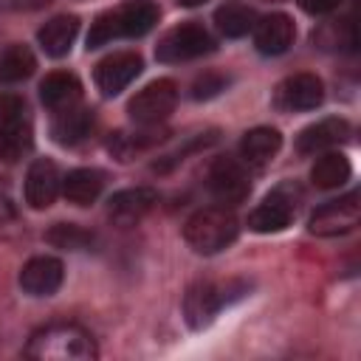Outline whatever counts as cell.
I'll list each match as a JSON object with an SVG mask.
<instances>
[{
    "instance_id": "21",
    "label": "cell",
    "mask_w": 361,
    "mask_h": 361,
    "mask_svg": "<svg viewBox=\"0 0 361 361\" xmlns=\"http://www.w3.org/2000/svg\"><path fill=\"white\" fill-rule=\"evenodd\" d=\"M104 189V175L99 169H73L62 180V192L73 206H90Z\"/></svg>"
},
{
    "instance_id": "13",
    "label": "cell",
    "mask_w": 361,
    "mask_h": 361,
    "mask_svg": "<svg viewBox=\"0 0 361 361\" xmlns=\"http://www.w3.org/2000/svg\"><path fill=\"white\" fill-rule=\"evenodd\" d=\"M62 276H65L62 262L56 257H51V254H39V257H31L23 265V271H20V288L28 296H51V293L59 290Z\"/></svg>"
},
{
    "instance_id": "20",
    "label": "cell",
    "mask_w": 361,
    "mask_h": 361,
    "mask_svg": "<svg viewBox=\"0 0 361 361\" xmlns=\"http://www.w3.org/2000/svg\"><path fill=\"white\" fill-rule=\"evenodd\" d=\"M279 147H282L279 130H274V127H254V130H248L243 135L240 155L251 166H265L268 161H274V155L279 152Z\"/></svg>"
},
{
    "instance_id": "26",
    "label": "cell",
    "mask_w": 361,
    "mask_h": 361,
    "mask_svg": "<svg viewBox=\"0 0 361 361\" xmlns=\"http://www.w3.org/2000/svg\"><path fill=\"white\" fill-rule=\"evenodd\" d=\"M45 240H48L54 248L82 251V248H87V245L93 243V234H90V231H85V228H82V226H76V223H56V226H51V228H48Z\"/></svg>"
},
{
    "instance_id": "29",
    "label": "cell",
    "mask_w": 361,
    "mask_h": 361,
    "mask_svg": "<svg viewBox=\"0 0 361 361\" xmlns=\"http://www.w3.org/2000/svg\"><path fill=\"white\" fill-rule=\"evenodd\" d=\"M51 0H0L3 11H31V8H42Z\"/></svg>"
},
{
    "instance_id": "30",
    "label": "cell",
    "mask_w": 361,
    "mask_h": 361,
    "mask_svg": "<svg viewBox=\"0 0 361 361\" xmlns=\"http://www.w3.org/2000/svg\"><path fill=\"white\" fill-rule=\"evenodd\" d=\"M180 6H186V8H195V6H203V3H209V0H178Z\"/></svg>"
},
{
    "instance_id": "25",
    "label": "cell",
    "mask_w": 361,
    "mask_h": 361,
    "mask_svg": "<svg viewBox=\"0 0 361 361\" xmlns=\"http://www.w3.org/2000/svg\"><path fill=\"white\" fill-rule=\"evenodd\" d=\"M37 68L34 54L25 45H8L0 54V82L3 85H17L23 79H28Z\"/></svg>"
},
{
    "instance_id": "28",
    "label": "cell",
    "mask_w": 361,
    "mask_h": 361,
    "mask_svg": "<svg viewBox=\"0 0 361 361\" xmlns=\"http://www.w3.org/2000/svg\"><path fill=\"white\" fill-rule=\"evenodd\" d=\"M341 0H299V6L307 14H330L333 8H338Z\"/></svg>"
},
{
    "instance_id": "6",
    "label": "cell",
    "mask_w": 361,
    "mask_h": 361,
    "mask_svg": "<svg viewBox=\"0 0 361 361\" xmlns=\"http://www.w3.org/2000/svg\"><path fill=\"white\" fill-rule=\"evenodd\" d=\"M178 104V87L172 79H158L149 82L144 90H138L130 104L127 113L138 127H158Z\"/></svg>"
},
{
    "instance_id": "2",
    "label": "cell",
    "mask_w": 361,
    "mask_h": 361,
    "mask_svg": "<svg viewBox=\"0 0 361 361\" xmlns=\"http://www.w3.org/2000/svg\"><path fill=\"white\" fill-rule=\"evenodd\" d=\"M158 23V6L152 0H127L113 11L96 17L87 34V48H102L121 37H144Z\"/></svg>"
},
{
    "instance_id": "1",
    "label": "cell",
    "mask_w": 361,
    "mask_h": 361,
    "mask_svg": "<svg viewBox=\"0 0 361 361\" xmlns=\"http://www.w3.org/2000/svg\"><path fill=\"white\" fill-rule=\"evenodd\" d=\"M25 355L37 361H90L99 355L93 336L73 322H54L31 333Z\"/></svg>"
},
{
    "instance_id": "9",
    "label": "cell",
    "mask_w": 361,
    "mask_h": 361,
    "mask_svg": "<svg viewBox=\"0 0 361 361\" xmlns=\"http://www.w3.org/2000/svg\"><path fill=\"white\" fill-rule=\"evenodd\" d=\"M299 209V192L293 186H276L271 195L262 197V203L248 214V226L259 234H274L290 226Z\"/></svg>"
},
{
    "instance_id": "8",
    "label": "cell",
    "mask_w": 361,
    "mask_h": 361,
    "mask_svg": "<svg viewBox=\"0 0 361 361\" xmlns=\"http://www.w3.org/2000/svg\"><path fill=\"white\" fill-rule=\"evenodd\" d=\"M361 220V203H358V192H347L344 197H336V200H327L322 203L310 220H307V228L310 234L316 237H338V234H347L358 226Z\"/></svg>"
},
{
    "instance_id": "3",
    "label": "cell",
    "mask_w": 361,
    "mask_h": 361,
    "mask_svg": "<svg viewBox=\"0 0 361 361\" xmlns=\"http://www.w3.org/2000/svg\"><path fill=\"white\" fill-rule=\"evenodd\" d=\"M237 234H240V223L226 206L197 209L183 226V237L197 254H217L228 248L237 240Z\"/></svg>"
},
{
    "instance_id": "22",
    "label": "cell",
    "mask_w": 361,
    "mask_h": 361,
    "mask_svg": "<svg viewBox=\"0 0 361 361\" xmlns=\"http://www.w3.org/2000/svg\"><path fill=\"white\" fill-rule=\"evenodd\" d=\"M350 172H353L350 158H347L344 152H333V149H327V152H322L319 161L313 164V169H310V180H313L319 189H338L341 183L350 180Z\"/></svg>"
},
{
    "instance_id": "18",
    "label": "cell",
    "mask_w": 361,
    "mask_h": 361,
    "mask_svg": "<svg viewBox=\"0 0 361 361\" xmlns=\"http://www.w3.org/2000/svg\"><path fill=\"white\" fill-rule=\"evenodd\" d=\"M82 96V85L73 73L68 71H56V73H48L42 82H39V99L45 107L51 110H65V107H73Z\"/></svg>"
},
{
    "instance_id": "5",
    "label": "cell",
    "mask_w": 361,
    "mask_h": 361,
    "mask_svg": "<svg viewBox=\"0 0 361 361\" xmlns=\"http://www.w3.org/2000/svg\"><path fill=\"white\" fill-rule=\"evenodd\" d=\"M245 293L243 285L237 282H226V285H217V282H197L186 290L183 296V316L189 322V327L200 330L206 324L214 322V316L231 302V299H240Z\"/></svg>"
},
{
    "instance_id": "16",
    "label": "cell",
    "mask_w": 361,
    "mask_h": 361,
    "mask_svg": "<svg viewBox=\"0 0 361 361\" xmlns=\"http://www.w3.org/2000/svg\"><path fill=\"white\" fill-rule=\"evenodd\" d=\"M347 135H350V124L344 118H322L316 124H307L296 135V149L302 155H319V152H327L344 144Z\"/></svg>"
},
{
    "instance_id": "14",
    "label": "cell",
    "mask_w": 361,
    "mask_h": 361,
    "mask_svg": "<svg viewBox=\"0 0 361 361\" xmlns=\"http://www.w3.org/2000/svg\"><path fill=\"white\" fill-rule=\"evenodd\" d=\"M254 45L262 56H279L293 45L296 28L288 14H268L259 23H254Z\"/></svg>"
},
{
    "instance_id": "11",
    "label": "cell",
    "mask_w": 361,
    "mask_h": 361,
    "mask_svg": "<svg viewBox=\"0 0 361 361\" xmlns=\"http://www.w3.org/2000/svg\"><path fill=\"white\" fill-rule=\"evenodd\" d=\"M324 99V85L319 76L313 73H293L288 79H282L274 90V104L279 110H313L319 107Z\"/></svg>"
},
{
    "instance_id": "15",
    "label": "cell",
    "mask_w": 361,
    "mask_h": 361,
    "mask_svg": "<svg viewBox=\"0 0 361 361\" xmlns=\"http://www.w3.org/2000/svg\"><path fill=\"white\" fill-rule=\"evenodd\" d=\"M59 183L62 178L56 172V164L48 158H37L25 175V203L31 209H48L59 195Z\"/></svg>"
},
{
    "instance_id": "23",
    "label": "cell",
    "mask_w": 361,
    "mask_h": 361,
    "mask_svg": "<svg viewBox=\"0 0 361 361\" xmlns=\"http://www.w3.org/2000/svg\"><path fill=\"white\" fill-rule=\"evenodd\" d=\"M254 23H257L254 8L245 6V3H240V0H228V3H223V6L214 11V25H217V31H220L223 37H231V39L245 37V34L254 28Z\"/></svg>"
},
{
    "instance_id": "4",
    "label": "cell",
    "mask_w": 361,
    "mask_h": 361,
    "mask_svg": "<svg viewBox=\"0 0 361 361\" xmlns=\"http://www.w3.org/2000/svg\"><path fill=\"white\" fill-rule=\"evenodd\" d=\"M34 144L31 118L25 110V102L14 93L0 96V158L3 161H20Z\"/></svg>"
},
{
    "instance_id": "10",
    "label": "cell",
    "mask_w": 361,
    "mask_h": 361,
    "mask_svg": "<svg viewBox=\"0 0 361 361\" xmlns=\"http://www.w3.org/2000/svg\"><path fill=\"white\" fill-rule=\"evenodd\" d=\"M209 192L223 203V206H237L248 197L251 180L245 166L237 158H217L209 169Z\"/></svg>"
},
{
    "instance_id": "24",
    "label": "cell",
    "mask_w": 361,
    "mask_h": 361,
    "mask_svg": "<svg viewBox=\"0 0 361 361\" xmlns=\"http://www.w3.org/2000/svg\"><path fill=\"white\" fill-rule=\"evenodd\" d=\"M90 124H93V118H90L87 110H82V107H65V110L56 113V118L51 124V135H54L56 144L71 147V144H79L90 133Z\"/></svg>"
},
{
    "instance_id": "7",
    "label": "cell",
    "mask_w": 361,
    "mask_h": 361,
    "mask_svg": "<svg viewBox=\"0 0 361 361\" xmlns=\"http://www.w3.org/2000/svg\"><path fill=\"white\" fill-rule=\"evenodd\" d=\"M212 48H214V39L200 23H183L161 37L155 56L161 62H189L209 54Z\"/></svg>"
},
{
    "instance_id": "19",
    "label": "cell",
    "mask_w": 361,
    "mask_h": 361,
    "mask_svg": "<svg viewBox=\"0 0 361 361\" xmlns=\"http://www.w3.org/2000/svg\"><path fill=\"white\" fill-rule=\"evenodd\" d=\"M76 34H79V20L73 14H59L39 28L37 39L48 56H65L73 48Z\"/></svg>"
},
{
    "instance_id": "12",
    "label": "cell",
    "mask_w": 361,
    "mask_h": 361,
    "mask_svg": "<svg viewBox=\"0 0 361 361\" xmlns=\"http://www.w3.org/2000/svg\"><path fill=\"white\" fill-rule=\"evenodd\" d=\"M141 68H144V62H141L138 54H133V51H118V54L104 56V59L96 65L93 79H96V87H99L104 96H118V93L141 73Z\"/></svg>"
},
{
    "instance_id": "27",
    "label": "cell",
    "mask_w": 361,
    "mask_h": 361,
    "mask_svg": "<svg viewBox=\"0 0 361 361\" xmlns=\"http://www.w3.org/2000/svg\"><path fill=\"white\" fill-rule=\"evenodd\" d=\"M226 76H220V73H203L195 85H192V96L195 99H212V96H217L220 90H226Z\"/></svg>"
},
{
    "instance_id": "17",
    "label": "cell",
    "mask_w": 361,
    "mask_h": 361,
    "mask_svg": "<svg viewBox=\"0 0 361 361\" xmlns=\"http://www.w3.org/2000/svg\"><path fill=\"white\" fill-rule=\"evenodd\" d=\"M155 203H158V192H155V189H149V186H133V189L116 192V195L110 197L107 212H110L113 220L130 226V223L141 220Z\"/></svg>"
}]
</instances>
